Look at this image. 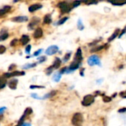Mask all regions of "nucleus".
<instances>
[{"label":"nucleus","instance_id":"nucleus-3","mask_svg":"<svg viewBox=\"0 0 126 126\" xmlns=\"http://www.w3.org/2000/svg\"><path fill=\"white\" fill-rule=\"evenodd\" d=\"M94 101V97L91 94H88L85 96L82 100V105L83 106H89Z\"/></svg>","mask_w":126,"mask_h":126},{"label":"nucleus","instance_id":"nucleus-25","mask_svg":"<svg viewBox=\"0 0 126 126\" xmlns=\"http://www.w3.org/2000/svg\"><path fill=\"white\" fill-rule=\"evenodd\" d=\"M8 34L6 33H3V34H2L1 36H0V41H5V39H7L8 38Z\"/></svg>","mask_w":126,"mask_h":126},{"label":"nucleus","instance_id":"nucleus-39","mask_svg":"<svg viewBox=\"0 0 126 126\" xmlns=\"http://www.w3.org/2000/svg\"><path fill=\"white\" fill-rule=\"evenodd\" d=\"M5 110H6V107H2V108H0V115H1Z\"/></svg>","mask_w":126,"mask_h":126},{"label":"nucleus","instance_id":"nucleus-29","mask_svg":"<svg viewBox=\"0 0 126 126\" xmlns=\"http://www.w3.org/2000/svg\"><path fill=\"white\" fill-rule=\"evenodd\" d=\"M30 50H31V45H28L26 48H25V53H26V54H30Z\"/></svg>","mask_w":126,"mask_h":126},{"label":"nucleus","instance_id":"nucleus-14","mask_svg":"<svg viewBox=\"0 0 126 126\" xmlns=\"http://www.w3.org/2000/svg\"><path fill=\"white\" fill-rule=\"evenodd\" d=\"M17 84H18V80H16V79H13V80H11V81L9 82L8 86H9L10 89L15 90V89H16Z\"/></svg>","mask_w":126,"mask_h":126},{"label":"nucleus","instance_id":"nucleus-15","mask_svg":"<svg viewBox=\"0 0 126 126\" xmlns=\"http://www.w3.org/2000/svg\"><path fill=\"white\" fill-rule=\"evenodd\" d=\"M11 9V7L9 6V5H6V6H4L3 8L0 9V16H2L3 15H5V13H7L8 12H9Z\"/></svg>","mask_w":126,"mask_h":126},{"label":"nucleus","instance_id":"nucleus-7","mask_svg":"<svg viewBox=\"0 0 126 126\" xmlns=\"http://www.w3.org/2000/svg\"><path fill=\"white\" fill-rule=\"evenodd\" d=\"M33 113V110H32V108H26L25 109V111H24V114L22 115V117H21V119H19V121H18V125H21V124H23V121L24 120V119L26 118L27 116H29L30 114H31Z\"/></svg>","mask_w":126,"mask_h":126},{"label":"nucleus","instance_id":"nucleus-1","mask_svg":"<svg viewBox=\"0 0 126 126\" xmlns=\"http://www.w3.org/2000/svg\"><path fill=\"white\" fill-rule=\"evenodd\" d=\"M83 117L81 113L74 114L72 119V123L74 126H83Z\"/></svg>","mask_w":126,"mask_h":126},{"label":"nucleus","instance_id":"nucleus-40","mask_svg":"<svg viewBox=\"0 0 126 126\" xmlns=\"http://www.w3.org/2000/svg\"><path fill=\"white\" fill-rule=\"evenodd\" d=\"M113 5H125L126 2H124V3H115V2H112Z\"/></svg>","mask_w":126,"mask_h":126},{"label":"nucleus","instance_id":"nucleus-31","mask_svg":"<svg viewBox=\"0 0 126 126\" xmlns=\"http://www.w3.org/2000/svg\"><path fill=\"white\" fill-rule=\"evenodd\" d=\"M103 101L105 103H108V102H111V98L109 97H107V96H105L103 97Z\"/></svg>","mask_w":126,"mask_h":126},{"label":"nucleus","instance_id":"nucleus-26","mask_svg":"<svg viewBox=\"0 0 126 126\" xmlns=\"http://www.w3.org/2000/svg\"><path fill=\"white\" fill-rule=\"evenodd\" d=\"M53 66H49V67H48V68L46 69V74L47 75H49L50 74H51V73L53 72Z\"/></svg>","mask_w":126,"mask_h":126},{"label":"nucleus","instance_id":"nucleus-23","mask_svg":"<svg viewBox=\"0 0 126 126\" xmlns=\"http://www.w3.org/2000/svg\"><path fill=\"white\" fill-rule=\"evenodd\" d=\"M78 28L80 30H83L84 29V25H83L81 19H78Z\"/></svg>","mask_w":126,"mask_h":126},{"label":"nucleus","instance_id":"nucleus-4","mask_svg":"<svg viewBox=\"0 0 126 126\" xmlns=\"http://www.w3.org/2000/svg\"><path fill=\"white\" fill-rule=\"evenodd\" d=\"M87 62H88V64H89V66H94V65L100 66V64H101L99 57L97 56V55H95L90 56V57L88 58Z\"/></svg>","mask_w":126,"mask_h":126},{"label":"nucleus","instance_id":"nucleus-42","mask_svg":"<svg viewBox=\"0 0 126 126\" xmlns=\"http://www.w3.org/2000/svg\"><path fill=\"white\" fill-rule=\"evenodd\" d=\"M119 113H124V112H126V108H124L119 109Z\"/></svg>","mask_w":126,"mask_h":126},{"label":"nucleus","instance_id":"nucleus-28","mask_svg":"<svg viewBox=\"0 0 126 126\" xmlns=\"http://www.w3.org/2000/svg\"><path fill=\"white\" fill-rule=\"evenodd\" d=\"M6 51V47L3 45H0V54H3Z\"/></svg>","mask_w":126,"mask_h":126},{"label":"nucleus","instance_id":"nucleus-21","mask_svg":"<svg viewBox=\"0 0 126 126\" xmlns=\"http://www.w3.org/2000/svg\"><path fill=\"white\" fill-rule=\"evenodd\" d=\"M36 66V63H27L25 64L24 66H22V69H30V68H33Z\"/></svg>","mask_w":126,"mask_h":126},{"label":"nucleus","instance_id":"nucleus-6","mask_svg":"<svg viewBox=\"0 0 126 126\" xmlns=\"http://www.w3.org/2000/svg\"><path fill=\"white\" fill-rule=\"evenodd\" d=\"M58 49H59V48L56 45L50 46H49L46 49V54L47 55H54V54H55V53H58Z\"/></svg>","mask_w":126,"mask_h":126},{"label":"nucleus","instance_id":"nucleus-18","mask_svg":"<svg viewBox=\"0 0 126 126\" xmlns=\"http://www.w3.org/2000/svg\"><path fill=\"white\" fill-rule=\"evenodd\" d=\"M119 29H117V30H115V32L111 35V36L108 39V41H113L117 36H119Z\"/></svg>","mask_w":126,"mask_h":126},{"label":"nucleus","instance_id":"nucleus-27","mask_svg":"<svg viewBox=\"0 0 126 126\" xmlns=\"http://www.w3.org/2000/svg\"><path fill=\"white\" fill-rule=\"evenodd\" d=\"M70 57H71V53H66V55H65V56L63 57V62H66V61H69V59L70 58Z\"/></svg>","mask_w":126,"mask_h":126},{"label":"nucleus","instance_id":"nucleus-43","mask_svg":"<svg viewBox=\"0 0 126 126\" xmlns=\"http://www.w3.org/2000/svg\"><path fill=\"white\" fill-rule=\"evenodd\" d=\"M20 126H31V125L30 123H23V124L20 125Z\"/></svg>","mask_w":126,"mask_h":126},{"label":"nucleus","instance_id":"nucleus-19","mask_svg":"<svg viewBox=\"0 0 126 126\" xmlns=\"http://www.w3.org/2000/svg\"><path fill=\"white\" fill-rule=\"evenodd\" d=\"M61 74L60 72H57V73H55V74H54L53 78V81H55V82H59V81H60V80H61Z\"/></svg>","mask_w":126,"mask_h":126},{"label":"nucleus","instance_id":"nucleus-35","mask_svg":"<svg viewBox=\"0 0 126 126\" xmlns=\"http://www.w3.org/2000/svg\"><path fill=\"white\" fill-rule=\"evenodd\" d=\"M42 51H43V49H40L37 50L36 52H35V53L33 54V55H34V56H38V55H40V53H41Z\"/></svg>","mask_w":126,"mask_h":126},{"label":"nucleus","instance_id":"nucleus-24","mask_svg":"<svg viewBox=\"0 0 126 126\" xmlns=\"http://www.w3.org/2000/svg\"><path fill=\"white\" fill-rule=\"evenodd\" d=\"M67 20H68V17H63V18H62L61 19H60V20L58 21V25H61V24H64Z\"/></svg>","mask_w":126,"mask_h":126},{"label":"nucleus","instance_id":"nucleus-10","mask_svg":"<svg viewBox=\"0 0 126 126\" xmlns=\"http://www.w3.org/2000/svg\"><path fill=\"white\" fill-rule=\"evenodd\" d=\"M11 21L14 22H25L28 21V18L27 16H16L13 17Z\"/></svg>","mask_w":126,"mask_h":126},{"label":"nucleus","instance_id":"nucleus-11","mask_svg":"<svg viewBox=\"0 0 126 126\" xmlns=\"http://www.w3.org/2000/svg\"><path fill=\"white\" fill-rule=\"evenodd\" d=\"M42 36H43V30H42V29L40 28V27L37 28V29L35 30L34 33H33V37H34L35 38H36V39L40 38L41 37H42Z\"/></svg>","mask_w":126,"mask_h":126},{"label":"nucleus","instance_id":"nucleus-44","mask_svg":"<svg viewBox=\"0 0 126 126\" xmlns=\"http://www.w3.org/2000/svg\"><path fill=\"white\" fill-rule=\"evenodd\" d=\"M124 93H125V94H126V91H125V92H124Z\"/></svg>","mask_w":126,"mask_h":126},{"label":"nucleus","instance_id":"nucleus-9","mask_svg":"<svg viewBox=\"0 0 126 126\" xmlns=\"http://www.w3.org/2000/svg\"><path fill=\"white\" fill-rule=\"evenodd\" d=\"M39 21H40V19H39L38 18H37V17H33V19L31 20L30 23L29 25H28V28L30 29V30L33 29V27L36 26V25H37V24L39 23Z\"/></svg>","mask_w":126,"mask_h":126},{"label":"nucleus","instance_id":"nucleus-22","mask_svg":"<svg viewBox=\"0 0 126 126\" xmlns=\"http://www.w3.org/2000/svg\"><path fill=\"white\" fill-rule=\"evenodd\" d=\"M55 94H56V91H53L51 92H49V94H46V95H44L42 97V99H46V98H49V97H52L53 96H54Z\"/></svg>","mask_w":126,"mask_h":126},{"label":"nucleus","instance_id":"nucleus-38","mask_svg":"<svg viewBox=\"0 0 126 126\" xmlns=\"http://www.w3.org/2000/svg\"><path fill=\"white\" fill-rule=\"evenodd\" d=\"M66 70H67V67H63V68L61 70L60 73H61V74H63V73L66 72Z\"/></svg>","mask_w":126,"mask_h":126},{"label":"nucleus","instance_id":"nucleus-30","mask_svg":"<svg viewBox=\"0 0 126 126\" xmlns=\"http://www.w3.org/2000/svg\"><path fill=\"white\" fill-rule=\"evenodd\" d=\"M30 88L31 89H41V88H44V86H36V85H31L30 86Z\"/></svg>","mask_w":126,"mask_h":126},{"label":"nucleus","instance_id":"nucleus-37","mask_svg":"<svg viewBox=\"0 0 126 126\" xmlns=\"http://www.w3.org/2000/svg\"><path fill=\"white\" fill-rule=\"evenodd\" d=\"M31 97L35 98V99H42V97H40L37 95V94H31Z\"/></svg>","mask_w":126,"mask_h":126},{"label":"nucleus","instance_id":"nucleus-2","mask_svg":"<svg viewBox=\"0 0 126 126\" xmlns=\"http://www.w3.org/2000/svg\"><path fill=\"white\" fill-rule=\"evenodd\" d=\"M58 7L61 9V11L62 12V13H69L72 8L70 6V5L66 2H61L58 4Z\"/></svg>","mask_w":126,"mask_h":126},{"label":"nucleus","instance_id":"nucleus-33","mask_svg":"<svg viewBox=\"0 0 126 126\" xmlns=\"http://www.w3.org/2000/svg\"><path fill=\"white\" fill-rule=\"evenodd\" d=\"M80 4H81V2H79V1H74L73 3H72V7L73 8H77L78 6H79L80 5Z\"/></svg>","mask_w":126,"mask_h":126},{"label":"nucleus","instance_id":"nucleus-20","mask_svg":"<svg viewBox=\"0 0 126 126\" xmlns=\"http://www.w3.org/2000/svg\"><path fill=\"white\" fill-rule=\"evenodd\" d=\"M7 84V81H6V79L3 77H2L0 78V89H3L4 87H5Z\"/></svg>","mask_w":126,"mask_h":126},{"label":"nucleus","instance_id":"nucleus-5","mask_svg":"<svg viewBox=\"0 0 126 126\" xmlns=\"http://www.w3.org/2000/svg\"><path fill=\"white\" fill-rule=\"evenodd\" d=\"M25 73L24 72H20V71H13V72H7L3 74V78H9L14 76H21V75H24Z\"/></svg>","mask_w":126,"mask_h":126},{"label":"nucleus","instance_id":"nucleus-36","mask_svg":"<svg viewBox=\"0 0 126 126\" xmlns=\"http://www.w3.org/2000/svg\"><path fill=\"white\" fill-rule=\"evenodd\" d=\"M17 41H18V39H16V38L13 39V40L10 42V46H14L16 45V44L17 43Z\"/></svg>","mask_w":126,"mask_h":126},{"label":"nucleus","instance_id":"nucleus-8","mask_svg":"<svg viewBox=\"0 0 126 126\" xmlns=\"http://www.w3.org/2000/svg\"><path fill=\"white\" fill-rule=\"evenodd\" d=\"M82 59H83V56H82V51H81V48H78V50H77L76 54H75V55H74V61H78V62L81 63Z\"/></svg>","mask_w":126,"mask_h":126},{"label":"nucleus","instance_id":"nucleus-34","mask_svg":"<svg viewBox=\"0 0 126 126\" xmlns=\"http://www.w3.org/2000/svg\"><path fill=\"white\" fill-rule=\"evenodd\" d=\"M38 63H43L44 61H46V57L45 56H42L41 58H38Z\"/></svg>","mask_w":126,"mask_h":126},{"label":"nucleus","instance_id":"nucleus-16","mask_svg":"<svg viewBox=\"0 0 126 126\" xmlns=\"http://www.w3.org/2000/svg\"><path fill=\"white\" fill-rule=\"evenodd\" d=\"M61 60L59 58H56L53 64V69H58L61 66Z\"/></svg>","mask_w":126,"mask_h":126},{"label":"nucleus","instance_id":"nucleus-12","mask_svg":"<svg viewBox=\"0 0 126 126\" xmlns=\"http://www.w3.org/2000/svg\"><path fill=\"white\" fill-rule=\"evenodd\" d=\"M41 8H42L41 5H40V4H35V5H32L31 6H30L28 10H29V11L30 13H33V12H34V11H36L37 10L41 9Z\"/></svg>","mask_w":126,"mask_h":126},{"label":"nucleus","instance_id":"nucleus-13","mask_svg":"<svg viewBox=\"0 0 126 126\" xmlns=\"http://www.w3.org/2000/svg\"><path fill=\"white\" fill-rule=\"evenodd\" d=\"M30 41V37L27 35H23L20 39V42L22 45H26Z\"/></svg>","mask_w":126,"mask_h":126},{"label":"nucleus","instance_id":"nucleus-41","mask_svg":"<svg viewBox=\"0 0 126 126\" xmlns=\"http://www.w3.org/2000/svg\"><path fill=\"white\" fill-rule=\"evenodd\" d=\"M15 67H16V66H15L14 64H12L11 66H10V67H9L8 70H9V71H10V70H13V69H14Z\"/></svg>","mask_w":126,"mask_h":126},{"label":"nucleus","instance_id":"nucleus-32","mask_svg":"<svg viewBox=\"0 0 126 126\" xmlns=\"http://www.w3.org/2000/svg\"><path fill=\"white\" fill-rule=\"evenodd\" d=\"M103 47H104V46H98L97 48L92 49L91 50V52H97V51H99V50H100V49H103Z\"/></svg>","mask_w":126,"mask_h":126},{"label":"nucleus","instance_id":"nucleus-17","mask_svg":"<svg viewBox=\"0 0 126 126\" xmlns=\"http://www.w3.org/2000/svg\"><path fill=\"white\" fill-rule=\"evenodd\" d=\"M52 22V18H51V15L50 14H46L44 17V24H50Z\"/></svg>","mask_w":126,"mask_h":126}]
</instances>
